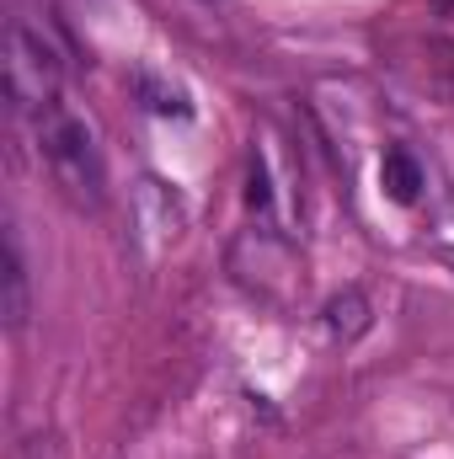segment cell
<instances>
[{
    "label": "cell",
    "mask_w": 454,
    "mask_h": 459,
    "mask_svg": "<svg viewBox=\"0 0 454 459\" xmlns=\"http://www.w3.org/2000/svg\"><path fill=\"white\" fill-rule=\"evenodd\" d=\"M38 150H43L54 182H59L81 209H102V198H108V171H102L97 139H92V128L70 113L65 102H59L54 113L38 117Z\"/></svg>",
    "instance_id": "1"
},
{
    "label": "cell",
    "mask_w": 454,
    "mask_h": 459,
    "mask_svg": "<svg viewBox=\"0 0 454 459\" xmlns=\"http://www.w3.org/2000/svg\"><path fill=\"white\" fill-rule=\"evenodd\" d=\"M59 81H65L59 48L27 16H11L5 22V102L38 123L43 113L59 108Z\"/></svg>",
    "instance_id": "2"
},
{
    "label": "cell",
    "mask_w": 454,
    "mask_h": 459,
    "mask_svg": "<svg viewBox=\"0 0 454 459\" xmlns=\"http://www.w3.org/2000/svg\"><path fill=\"white\" fill-rule=\"evenodd\" d=\"M0 316H5V332H27V316H32V289H27V256H22V235H16V225H5Z\"/></svg>",
    "instance_id": "3"
},
{
    "label": "cell",
    "mask_w": 454,
    "mask_h": 459,
    "mask_svg": "<svg viewBox=\"0 0 454 459\" xmlns=\"http://www.w3.org/2000/svg\"><path fill=\"white\" fill-rule=\"evenodd\" d=\"M369 326H374V316H369V299L358 289H342V294L327 299V332H332V342H358Z\"/></svg>",
    "instance_id": "4"
},
{
    "label": "cell",
    "mask_w": 454,
    "mask_h": 459,
    "mask_svg": "<svg viewBox=\"0 0 454 459\" xmlns=\"http://www.w3.org/2000/svg\"><path fill=\"white\" fill-rule=\"evenodd\" d=\"M380 187H385L390 204H417V193H423V166H417L406 150H390V155L380 160Z\"/></svg>",
    "instance_id": "5"
},
{
    "label": "cell",
    "mask_w": 454,
    "mask_h": 459,
    "mask_svg": "<svg viewBox=\"0 0 454 459\" xmlns=\"http://www.w3.org/2000/svg\"><path fill=\"white\" fill-rule=\"evenodd\" d=\"M134 86H139V102H144L150 113H161V117H188V113H193V102H188V97H182L177 86L155 81V75H139Z\"/></svg>",
    "instance_id": "6"
},
{
    "label": "cell",
    "mask_w": 454,
    "mask_h": 459,
    "mask_svg": "<svg viewBox=\"0 0 454 459\" xmlns=\"http://www.w3.org/2000/svg\"><path fill=\"white\" fill-rule=\"evenodd\" d=\"M246 204H251V209H267V204H273L267 166H262V155H257V150H251V187H246Z\"/></svg>",
    "instance_id": "7"
}]
</instances>
